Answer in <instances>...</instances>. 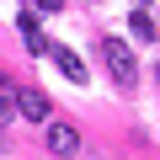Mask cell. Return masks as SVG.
<instances>
[{"label": "cell", "instance_id": "1", "mask_svg": "<svg viewBox=\"0 0 160 160\" xmlns=\"http://www.w3.org/2000/svg\"><path fill=\"white\" fill-rule=\"evenodd\" d=\"M102 59H107V69H112L118 86H133L139 80V59H133V48L123 38H102Z\"/></svg>", "mask_w": 160, "mask_h": 160}, {"label": "cell", "instance_id": "9", "mask_svg": "<svg viewBox=\"0 0 160 160\" xmlns=\"http://www.w3.org/2000/svg\"><path fill=\"white\" fill-rule=\"evenodd\" d=\"M155 80H160V69H155Z\"/></svg>", "mask_w": 160, "mask_h": 160}, {"label": "cell", "instance_id": "8", "mask_svg": "<svg viewBox=\"0 0 160 160\" xmlns=\"http://www.w3.org/2000/svg\"><path fill=\"white\" fill-rule=\"evenodd\" d=\"M11 118V91H0V123Z\"/></svg>", "mask_w": 160, "mask_h": 160}, {"label": "cell", "instance_id": "5", "mask_svg": "<svg viewBox=\"0 0 160 160\" xmlns=\"http://www.w3.org/2000/svg\"><path fill=\"white\" fill-rule=\"evenodd\" d=\"M16 27H22V38H27V48H32V53H48V48H53V43L43 38V27H38V16H32V11H22V16H16Z\"/></svg>", "mask_w": 160, "mask_h": 160}, {"label": "cell", "instance_id": "7", "mask_svg": "<svg viewBox=\"0 0 160 160\" xmlns=\"http://www.w3.org/2000/svg\"><path fill=\"white\" fill-rule=\"evenodd\" d=\"M59 6H64V0H27V11H32V16H53Z\"/></svg>", "mask_w": 160, "mask_h": 160}, {"label": "cell", "instance_id": "6", "mask_svg": "<svg viewBox=\"0 0 160 160\" xmlns=\"http://www.w3.org/2000/svg\"><path fill=\"white\" fill-rule=\"evenodd\" d=\"M133 38H139V43H149V38H155V22H149L144 11H133Z\"/></svg>", "mask_w": 160, "mask_h": 160}, {"label": "cell", "instance_id": "2", "mask_svg": "<svg viewBox=\"0 0 160 160\" xmlns=\"http://www.w3.org/2000/svg\"><path fill=\"white\" fill-rule=\"evenodd\" d=\"M48 149L53 155H80V128L75 123H48Z\"/></svg>", "mask_w": 160, "mask_h": 160}, {"label": "cell", "instance_id": "3", "mask_svg": "<svg viewBox=\"0 0 160 160\" xmlns=\"http://www.w3.org/2000/svg\"><path fill=\"white\" fill-rule=\"evenodd\" d=\"M16 112L32 118V123H48V96L32 91V86H22V91H16Z\"/></svg>", "mask_w": 160, "mask_h": 160}, {"label": "cell", "instance_id": "4", "mask_svg": "<svg viewBox=\"0 0 160 160\" xmlns=\"http://www.w3.org/2000/svg\"><path fill=\"white\" fill-rule=\"evenodd\" d=\"M48 59H53V64L64 69V80H75V86H86V64H80V59H75L69 48H59V43H53V48H48Z\"/></svg>", "mask_w": 160, "mask_h": 160}]
</instances>
